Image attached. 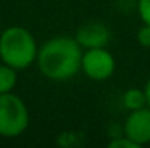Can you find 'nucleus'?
I'll return each instance as SVG.
<instances>
[{
    "mask_svg": "<svg viewBox=\"0 0 150 148\" xmlns=\"http://www.w3.org/2000/svg\"><path fill=\"white\" fill-rule=\"evenodd\" d=\"M29 108L18 94H0V137H19L29 128Z\"/></svg>",
    "mask_w": 150,
    "mask_h": 148,
    "instance_id": "3",
    "label": "nucleus"
},
{
    "mask_svg": "<svg viewBox=\"0 0 150 148\" xmlns=\"http://www.w3.org/2000/svg\"><path fill=\"white\" fill-rule=\"evenodd\" d=\"M144 91H145V97H147V105L150 107V76H149L147 83H145V86H144Z\"/></svg>",
    "mask_w": 150,
    "mask_h": 148,
    "instance_id": "12",
    "label": "nucleus"
},
{
    "mask_svg": "<svg viewBox=\"0 0 150 148\" xmlns=\"http://www.w3.org/2000/svg\"><path fill=\"white\" fill-rule=\"evenodd\" d=\"M137 15L142 24L150 26V0H139L137 2Z\"/></svg>",
    "mask_w": 150,
    "mask_h": 148,
    "instance_id": "9",
    "label": "nucleus"
},
{
    "mask_svg": "<svg viewBox=\"0 0 150 148\" xmlns=\"http://www.w3.org/2000/svg\"><path fill=\"white\" fill-rule=\"evenodd\" d=\"M137 41L144 48H150V26L142 24V27L137 30Z\"/></svg>",
    "mask_w": 150,
    "mask_h": 148,
    "instance_id": "11",
    "label": "nucleus"
},
{
    "mask_svg": "<svg viewBox=\"0 0 150 148\" xmlns=\"http://www.w3.org/2000/svg\"><path fill=\"white\" fill-rule=\"evenodd\" d=\"M83 48L75 37H53L38 46L37 67L40 73L53 81H67L80 72Z\"/></svg>",
    "mask_w": 150,
    "mask_h": 148,
    "instance_id": "1",
    "label": "nucleus"
},
{
    "mask_svg": "<svg viewBox=\"0 0 150 148\" xmlns=\"http://www.w3.org/2000/svg\"><path fill=\"white\" fill-rule=\"evenodd\" d=\"M115 58L105 46L90 48L81 53L80 70L93 81H105L115 73Z\"/></svg>",
    "mask_w": 150,
    "mask_h": 148,
    "instance_id": "4",
    "label": "nucleus"
},
{
    "mask_svg": "<svg viewBox=\"0 0 150 148\" xmlns=\"http://www.w3.org/2000/svg\"><path fill=\"white\" fill-rule=\"evenodd\" d=\"M121 102L126 107V110H137V108L147 107V97H145L144 88H129L121 97Z\"/></svg>",
    "mask_w": 150,
    "mask_h": 148,
    "instance_id": "7",
    "label": "nucleus"
},
{
    "mask_svg": "<svg viewBox=\"0 0 150 148\" xmlns=\"http://www.w3.org/2000/svg\"><path fill=\"white\" fill-rule=\"evenodd\" d=\"M123 134L137 147L150 143V107L131 110L123 124Z\"/></svg>",
    "mask_w": 150,
    "mask_h": 148,
    "instance_id": "5",
    "label": "nucleus"
},
{
    "mask_svg": "<svg viewBox=\"0 0 150 148\" xmlns=\"http://www.w3.org/2000/svg\"><path fill=\"white\" fill-rule=\"evenodd\" d=\"M18 83V70L8 64L2 62L0 64V94L11 93Z\"/></svg>",
    "mask_w": 150,
    "mask_h": 148,
    "instance_id": "8",
    "label": "nucleus"
},
{
    "mask_svg": "<svg viewBox=\"0 0 150 148\" xmlns=\"http://www.w3.org/2000/svg\"><path fill=\"white\" fill-rule=\"evenodd\" d=\"M38 45L30 30L10 26L0 34V59L15 70H26L37 59Z\"/></svg>",
    "mask_w": 150,
    "mask_h": 148,
    "instance_id": "2",
    "label": "nucleus"
},
{
    "mask_svg": "<svg viewBox=\"0 0 150 148\" xmlns=\"http://www.w3.org/2000/svg\"><path fill=\"white\" fill-rule=\"evenodd\" d=\"M74 37L83 49L104 48L110 41V30L105 24L93 21L78 27Z\"/></svg>",
    "mask_w": 150,
    "mask_h": 148,
    "instance_id": "6",
    "label": "nucleus"
},
{
    "mask_svg": "<svg viewBox=\"0 0 150 148\" xmlns=\"http://www.w3.org/2000/svg\"><path fill=\"white\" fill-rule=\"evenodd\" d=\"M109 148H139L131 139H128L126 135H118L115 139H112L109 142Z\"/></svg>",
    "mask_w": 150,
    "mask_h": 148,
    "instance_id": "10",
    "label": "nucleus"
}]
</instances>
